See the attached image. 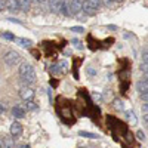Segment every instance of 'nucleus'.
<instances>
[{"label": "nucleus", "mask_w": 148, "mask_h": 148, "mask_svg": "<svg viewBox=\"0 0 148 148\" xmlns=\"http://www.w3.org/2000/svg\"><path fill=\"white\" fill-rule=\"evenodd\" d=\"M0 142H2V148H15L14 139H12L10 136H3L2 139H0Z\"/></svg>", "instance_id": "10"}, {"label": "nucleus", "mask_w": 148, "mask_h": 148, "mask_svg": "<svg viewBox=\"0 0 148 148\" xmlns=\"http://www.w3.org/2000/svg\"><path fill=\"white\" fill-rule=\"evenodd\" d=\"M142 62H147L148 64V53H144L142 55Z\"/></svg>", "instance_id": "27"}, {"label": "nucleus", "mask_w": 148, "mask_h": 148, "mask_svg": "<svg viewBox=\"0 0 148 148\" xmlns=\"http://www.w3.org/2000/svg\"><path fill=\"white\" fill-rule=\"evenodd\" d=\"M88 73L90 74V76H95V74H96V71H95L93 68H88Z\"/></svg>", "instance_id": "30"}, {"label": "nucleus", "mask_w": 148, "mask_h": 148, "mask_svg": "<svg viewBox=\"0 0 148 148\" xmlns=\"http://www.w3.org/2000/svg\"><path fill=\"white\" fill-rule=\"evenodd\" d=\"M80 148H86V147H80Z\"/></svg>", "instance_id": "39"}, {"label": "nucleus", "mask_w": 148, "mask_h": 148, "mask_svg": "<svg viewBox=\"0 0 148 148\" xmlns=\"http://www.w3.org/2000/svg\"><path fill=\"white\" fill-rule=\"evenodd\" d=\"M144 74H145V76H144V79H145V80H148V73H144Z\"/></svg>", "instance_id": "35"}, {"label": "nucleus", "mask_w": 148, "mask_h": 148, "mask_svg": "<svg viewBox=\"0 0 148 148\" xmlns=\"http://www.w3.org/2000/svg\"><path fill=\"white\" fill-rule=\"evenodd\" d=\"M142 113H148V102H145L142 105Z\"/></svg>", "instance_id": "26"}, {"label": "nucleus", "mask_w": 148, "mask_h": 148, "mask_svg": "<svg viewBox=\"0 0 148 148\" xmlns=\"http://www.w3.org/2000/svg\"><path fill=\"white\" fill-rule=\"evenodd\" d=\"M0 148H2V142H0Z\"/></svg>", "instance_id": "38"}, {"label": "nucleus", "mask_w": 148, "mask_h": 148, "mask_svg": "<svg viewBox=\"0 0 148 148\" xmlns=\"http://www.w3.org/2000/svg\"><path fill=\"white\" fill-rule=\"evenodd\" d=\"M59 14H62L64 16H70V8H68V0H62L61 3V9H59Z\"/></svg>", "instance_id": "12"}, {"label": "nucleus", "mask_w": 148, "mask_h": 148, "mask_svg": "<svg viewBox=\"0 0 148 148\" xmlns=\"http://www.w3.org/2000/svg\"><path fill=\"white\" fill-rule=\"evenodd\" d=\"M31 2H33V3H45L46 0H31Z\"/></svg>", "instance_id": "32"}, {"label": "nucleus", "mask_w": 148, "mask_h": 148, "mask_svg": "<svg viewBox=\"0 0 148 148\" xmlns=\"http://www.w3.org/2000/svg\"><path fill=\"white\" fill-rule=\"evenodd\" d=\"M19 2V10H24V12H28L30 8H31V0H18Z\"/></svg>", "instance_id": "13"}, {"label": "nucleus", "mask_w": 148, "mask_h": 148, "mask_svg": "<svg viewBox=\"0 0 148 148\" xmlns=\"http://www.w3.org/2000/svg\"><path fill=\"white\" fill-rule=\"evenodd\" d=\"M3 61H5V64H6V65H9V67H15V65L19 64L21 56H19V53L15 52V51H9V52L5 53Z\"/></svg>", "instance_id": "2"}, {"label": "nucleus", "mask_w": 148, "mask_h": 148, "mask_svg": "<svg viewBox=\"0 0 148 148\" xmlns=\"http://www.w3.org/2000/svg\"><path fill=\"white\" fill-rule=\"evenodd\" d=\"M16 148H30V145H19V147H16Z\"/></svg>", "instance_id": "34"}, {"label": "nucleus", "mask_w": 148, "mask_h": 148, "mask_svg": "<svg viewBox=\"0 0 148 148\" xmlns=\"http://www.w3.org/2000/svg\"><path fill=\"white\" fill-rule=\"evenodd\" d=\"M136 136H138L141 141H144V139H145V135H144V132H142V130H138V132H136Z\"/></svg>", "instance_id": "23"}, {"label": "nucleus", "mask_w": 148, "mask_h": 148, "mask_svg": "<svg viewBox=\"0 0 148 148\" xmlns=\"http://www.w3.org/2000/svg\"><path fill=\"white\" fill-rule=\"evenodd\" d=\"M71 31H74V33H83L84 30H83V27H71Z\"/></svg>", "instance_id": "22"}, {"label": "nucleus", "mask_w": 148, "mask_h": 148, "mask_svg": "<svg viewBox=\"0 0 148 148\" xmlns=\"http://www.w3.org/2000/svg\"><path fill=\"white\" fill-rule=\"evenodd\" d=\"M2 36H3V39H6V40H15L16 37L14 36V34H10L9 31H5V33H2Z\"/></svg>", "instance_id": "19"}, {"label": "nucleus", "mask_w": 148, "mask_h": 148, "mask_svg": "<svg viewBox=\"0 0 148 148\" xmlns=\"http://www.w3.org/2000/svg\"><path fill=\"white\" fill-rule=\"evenodd\" d=\"M12 114H14L15 119H22L24 116H25V110H24L22 107H14L12 108Z\"/></svg>", "instance_id": "11"}, {"label": "nucleus", "mask_w": 148, "mask_h": 148, "mask_svg": "<svg viewBox=\"0 0 148 148\" xmlns=\"http://www.w3.org/2000/svg\"><path fill=\"white\" fill-rule=\"evenodd\" d=\"M144 53H148V47H145V49H144Z\"/></svg>", "instance_id": "36"}, {"label": "nucleus", "mask_w": 148, "mask_h": 148, "mask_svg": "<svg viewBox=\"0 0 148 148\" xmlns=\"http://www.w3.org/2000/svg\"><path fill=\"white\" fill-rule=\"evenodd\" d=\"M144 123L148 126V113H144Z\"/></svg>", "instance_id": "29"}, {"label": "nucleus", "mask_w": 148, "mask_h": 148, "mask_svg": "<svg viewBox=\"0 0 148 148\" xmlns=\"http://www.w3.org/2000/svg\"><path fill=\"white\" fill-rule=\"evenodd\" d=\"M6 9L10 10V12H16L19 10V2L18 0H6Z\"/></svg>", "instance_id": "8"}, {"label": "nucleus", "mask_w": 148, "mask_h": 148, "mask_svg": "<svg viewBox=\"0 0 148 148\" xmlns=\"http://www.w3.org/2000/svg\"><path fill=\"white\" fill-rule=\"evenodd\" d=\"M3 111H5V107H3V104H0V116L3 114Z\"/></svg>", "instance_id": "33"}, {"label": "nucleus", "mask_w": 148, "mask_h": 148, "mask_svg": "<svg viewBox=\"0 0 148 148\" xmlns=\"http://www.w3.org/2000/svg\"><path fill=\"white\" fill-rule=\"evenodd\" d=\"M136 90H138L139 93H147V92H148V80H145V79L139 80V82L136 83Z\"/></svg>", "instance_id": "9"}, {"label": "nucleus", "mask_w": 148, "mask_h": 148, "mask_svg": "<svg viewBox=\"0 0 148 148\" xmlns=\"http://www.w3.org/2000/svg\"><path fill=\"white\" fill-rule=\"evenodd\" d=\"M68 8H70V14L71 15H77L79 12L82 10V0H70Z\"/></svg>", "instance_id": "4"}, {"label": "nucleus", "mask_w": 148, "mask_h": 148, "mask_svg": "<svg viewBox=\"0 0 148 148\" xmlns=\"http://www.w3.org/2000/svg\"><path fill=\"white\" fill-rule=\"evenodd\" d=\"M19 96L24 101H30V99L34 98V90L30 88V86H24V88H21V90H19Z\"/></svg>", "instance_id": "3"}, {"label": "nucleus", "mask_w": 148, "mask_h": 148, "mask_svg": "<svg viewBox=\"0 0 148 148\" xmlns=\"http://www.w3.org/2000/svg\"><path fill=\"white\" fill-rule=\"evenodd\" d=\"M6 0H0V12H2L3 9H6Z\"/></svg>", "instance_id": "24"}, {"label": "nucleus", "mask_w": 148, "mask_h": 148, "mask_svg": "<svg viewBox=\"0 0 148 148\" xmlns=\"http://www.w3.org/2000/svg\"><path fill=\"white\" fill-rule=\"evenodd\" d=\"M114 108H116V110H123V108H125V105H123L121 101L116 99V101H114Z\"/></svg>", "instance_id": "20"}, {"label": "nucleus", "mask_w": 148, "mask_h": 148, "mask_svg": "<svg viewBox=\"0 0 148 148\" xmlns=\"http://www.w3.org/2000/svg\"><path fill=\"white\" fill-rule=\"evenodd\" d=\"M61 3H62V0H49V9H51V12H53V14H59Z\"/></svg>", "instance_id": "7"}, {"label": "nucleus", "mask_w": 148, "mask_h": 148, "mask_svg": "<svg viewBox=\"0 0 148 148\" xmlns=\"http://www.w3.org/2000/svg\"><path fill=\"white\" fill-rule=\"evenodd\" d=\"M21 133H22V126L19 125L18 121H14L10 125V135L12 136H19Z\"/></svg>", "instance_id": "6"}, {"label": "nucleus", "mask_w": 148, "mask_h": 148, "mask_svg": "<svg viewBox=\"0 0 148 148\" xmlns=\"http://www.w3.org/2000/svg\"><path fill=\"white\" fill-rule=\"evenodd\" d=\"M126 117H127V120L130 123H133V125H136V123H138L136 116H135V113H132V111H126Z\"/></svg>", "instance_id": "16"}, {"label": "nucleus", "mask_w": 148, "mask_h": 148, "mask_svg": "<svg viewBox=\"0 0 148 148\" xmlns=\"http://www.w3.org/2000/svg\"><path fill=\"white\" fill-rule=\"evenodd\" d=\"M141 99L145 101V102H148V92L147 93H141Z\"/></svg>", "instance_id": "25"}, {"label": "nucleus", "mask_w": 148, "mask_h": 148, "mask_svg": "<svg viewBox=\"0 0 148 148\" xmlns=\"http://www.w3.org/2000/svg\"><path fill=\"white\" fill-rule=\"evenodd\" d=\"M22 108H24V110H36V108H37V105L33 102V99H30V101H24Z\"/></svg>", "instance_id": "15"}, {"label": "nucleus", "mask_w": 148, "mask_h": 148, "mask_svg": "<svg viewBox=\"0 0 148 148\" xmlns=\"http://www.w3.org/2000/svg\"><path fill=\"white\" fill-rule=\"evenodd\" d=\"M139 70H141L142 73H148V64H147V62H141Z\"/></svg>", "instance_id": "21"}, {"label": "nucleus", "mask_w": 148, "mask_h": 148, "mask_svg": "<svg viewBox=\"0 0 148 148\" xmlns=\"http://www.w3.org/2000/svg\"><path fill=\"white\" fill-rule=\"evenodd\" d=\"M114 2H121V0H114Z\"/></svg>", "instance_id": "37"}, {"label": "nucleus", "mask_w": 148, "mask_h": 148, "mask_svg": "<svg viewBox=\"0 0 148 148\" xmlns=\"http://www.w3.org/2000/svg\"><path fill=\"white\" fill-rule=\"evenodd\" d=\"M73 45H76V46H77L79 49H82V45H80V42H79L77 39H76V40H73Z\"/></svg>", "instance_id": "28"}, {"label": "nucleus", "mask_w": 148, "mask_h": 148, "mask_svg": "<svg viewBox=\"0 0 148 148\" xmlns=\"http://www.w3.org/2000/svg\"><path fill=\"white\" fill-rule=\"evenodd\" d=\"M15 42L21 46V47H24V49H28V47H31V45H33V42L31 40H28V39H15Z\"/></svg>", "instance_id": "14"}, {"label": "nucleus", "mask_w": 148, "mask_h": 148, "mask_svg": "<svg viewBox=\"0 0 148 148\" xmlns=\"http://www.w3.org/2000/svg\"><path fill=\"white\" fill-rule=\"evenodd\" d=\"M9 21H10V22H16V24H21V21H19V19H15V18H9Z\"/></svg>", "instance_id": "31"}, {"label": "nucleus", "mask_w": 148, "mask_h": 148, "mask_svg": "<svg viewBox=\"0 0 148 148\" xmlns=\"http://www.w3.org/2000/svg\"><path fill=\"white\" fill-rule=\"evenodd\" d=\"M82 10L84 12L86 15H89V16H93V15L96 14V9H93V8L89 5L88 0H83V2H82Z\"/></svg>", "instance_id": "5"}, {"label": "nucleus", "mask_w": 148, "mask_h": 148, "mask_svg": "<svg viewBox=\"0 0 148 148\" xmlns=\"http://www.w3.org/2000/svg\"><path fill=\"white\" fill-rule=\"evenodd\" d=\"M88 2L93 9H99V6L102 5V0H88Z\"/></svg>", "instance_id": "18"}, {"label": "nucleus", "mask_w": 148, "mask_h": 148, "mask_svg": "<svg viewBox=\"0 0 148 148\" xmlns=\"http://www.w3.org/2000/svg\"><path fill=\"white\" fill-rule=\"evenodd\" d=\"M79 135H80V136H84V138H90V139H96L98 138V135L90 133V132H84V130H80Z\"/></svg>", "instance_id": "17"}, {"label": "nucleus", "mask_w": 148, "mask_h": 148, "mask_svg": "<svg viewBox=\"0 0 148 148\" xmlns=\"http://www.w3.org/2000/svg\"><path fill=\"white\" fill-rule=\"evenodd\" d=\"M18 74L24 86H31L36 83V73L30 64H21V67L18 68Z\"/></svg>", "instance_id": "1"}]
</instances>
